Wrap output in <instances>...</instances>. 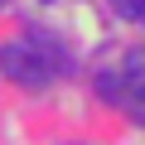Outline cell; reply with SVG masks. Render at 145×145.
<instances>
[{
    "label": "cell",
    "instance_id": "cell-1",
    "mask_svg": "<svg viewBox=\"0 0 145 145\" xmlns=\"http://www.w3.org/2000/svg\"><path fill=\"white\" fill-rule=\"evenodd\" d=\"M0 72L20 87H34V92L48 87V78H53V68L44 63V53L34 44H0Z\"/></svg>",
    "mask_w": 145,
    "mask_h": 145
},
{
    "label": "cell",
    "instance_id": "cell-5",
    "mask_svg": "<svg viewBox=\"0 0 145 145\" xmlns=\"http://www.w3.org/2000/svg\"><path fill=\"white\" fill-rule=\"evenodd\" d=\"M0 5H5V0H0Z\"/></svg>",
    "mask_w": 145,
    "mask_h": 145
},
{
    "label": "cell",
    "instance_id": "cell-3",
    "mask_svg": "<svg viewBox=\"0 0 145 145\" xmlns=\"http://www.w3.org/2000/svg\"><path fill=\"white\" fill-rule=\"evenodd\" d=\"M116 10H121L126 20H140V24H145V0H116Z\"/></svg>",
    "mask_w": 145,
    "mask_h": 145
},
{
    "label": "cell",
    "instance_id": "cell-4",
    "mask_svg": "<svg viewBox=\"0 0 145 145\" xmlns=\"http://www.w3.org/2000/svg\"><path fill=\"white\" fill-rule=\"evenodd\" d=\"M97 87H102V97H111V102H121V78H116V72H106V78H102Z\"/></svg>",
    "mask_w": 145,
    "mask_h": 145
},
{
    "label": "cell",
    "instance_id": "cell-2",
    "mask_svg": "<svg viewBox=\"0 0 145 145\" xmlns=\"http://www.w3.org/2000/svg\"><path fill=\"white\" fill-rule=\"evenodd\" d=\"M116 78H121V87H126V106L145 97V48H131V53H126V63H121Z\"/></svg>",
    "mask_w": 145,
    "mask_h": 145
}]
</instances>
